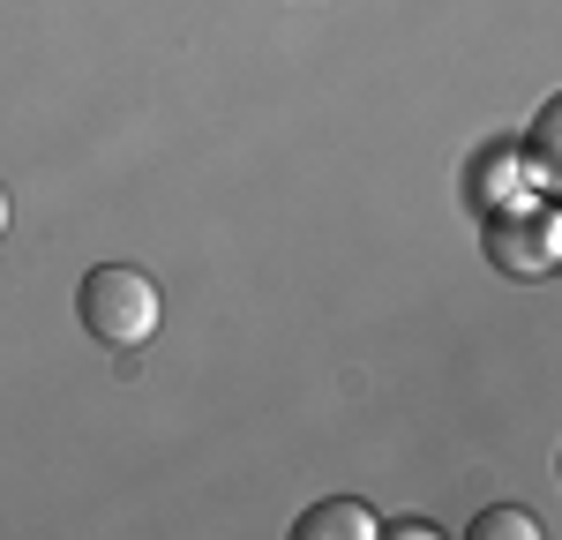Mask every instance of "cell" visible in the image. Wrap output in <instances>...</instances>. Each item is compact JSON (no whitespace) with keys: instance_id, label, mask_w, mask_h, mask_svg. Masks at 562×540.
<instances>
[{"instance_id":"cell-1","label":"cell","mask_w":562,"mask_h":540,"mask_svg":"<svg viewBox=\"0 0 562 540\" xmlns=\"http://www.w3.org/2000/svg\"><path fill=\"white\" fill-rule=\"evenodd\" d=\"M76 315H83V330L98 346H113V353H135V346H150L158 338V278L135 263H98L76 285Z\"/></svg>"},{"instance_id":"cell-6","label":"cell","mask_w":562,"mask_h":540,"mask_svg":"<svg viewBox=\"0 0 562 540\" xmlns=\"http://www.w3.org/2000/svg\"><path fill=\"white\" fill-rule=\"evenodd\" d=\"M0 233H8V188H0Z\"/></svg>"},{"instance_id":"cell-3","label":"cell","mask_w":562,"mask_h":540,"mask_svg":"<svg viewBox=\"0 0 562 540\" xmlns=\"http://www.w3.org/2000/svg\"><path fill=\"white\" fill-rule=\"evenodd\" d=\"M293 540H383V518L368 503H352V495H330L307 518H293Z\"/></svg>"},{"instance_id":"cell-2","label":"cell","mask_w":562,"mask_h":540,"mask_svg":"<svg viewBox=\"0 0 562 540\" xmlns=\"http://www.w3.org/2000/svg\"><path fill=\"white\" fill-rule=\"evenodd\" d=\"M480 248H487V263L503 270V278H555L562 263V218L548 211V203H525V211H487V225H480Z\"/></svg>"},{"instance_id":"cell-4","label":"cell","mask_w":562,"mask_h":540,"mask_svg":"<svg viewBox=\"0 0 562 540\" xmlns=\"http://www.w3.org/2000/svg\"><path fill=\"white\" fill-rule=\"evenodd\" d=\"M465 540H540V518L518 510V503H495V510H480L465 526Z\"/></svg>"},{"instance_id":"cell-5","label":"cell","mask_w":562,"mask_h":540,"mask_svg":"<svg viewBox=\"0 0 562 540\" xmlns=\"http://www.w3.org/2000/svg\"><path fill=\"white\" fill-rule=\"evenodd\" d=\"M525 173H532V188H548V180H555V105H540V121H532V143H525Z\"/></svg>"}]
</instances>
